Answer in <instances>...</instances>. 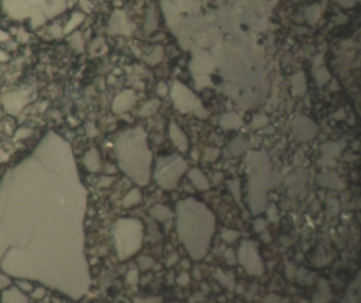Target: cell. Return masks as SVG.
Here are the masks:
<instances>
[{
  "label": "cell",
  "mask_w": 361,
  "mask_h": 303,
  "mask_svg": "<svg viewBox=\"0 0 361 303\" xmlns=\"http://www.w3.org/2000/svg\"><path fill=\"white\" fill-rule=\"evenodd\" d=\"M177 232L194 260H201L210 247L215 230L214 214L206 205L194 198L178 201Z\"/></svg>",
  "instance_id": "cell-1"
},
{
  "label": "cell",
  "mask_w": 361,
  "mask_h": 303,
  "mask_svg": "<svg viewBox=\"0 0 361 303\" xmlns=\"http://www.w3.org/2000/svg\"><path fill=\"white\" fill-rule=\"evenodd\" d=\"M121 168L137 184L146 185L149 179L151 152L147 147L146 134L138 127L128 131L118 143Z\"/></svg>",
  "instance_id": "cell-2"
},
{
  "label": "cell",
  "mask_w": 361,
  "mask_h": 303,
  "mask_svg": "<svg viewBox=\"0 0 361 303\" xmlns=\"http://www.w3.org/2000/svg\"><path fill=\"white\" fill-rule=\"evenodd\" d=\"M249 206L251 213L263 212L267 206L266 193L271 187V169L268 157L262 152L249 156Z\"/></svg>",
  "instance_id": "cell-3"
},
{
  "label": "cell",
  "mask_w": 361,
  "mask_h": 303,
  "mask_svg": "<svg viewBox=\"0 0 361 303\" xmlns=\"http://www.w3.org/2000/svg\"><path fill=\"white\" fill-rule=\"evenodd\" d=\"M143 227L140 221L136 219H122L114 227V242L118 256L126 260L135 255L142 245Z\"/></svg>",
  "instance_id": "cell-4"
},
{
  "label": "cell",
  "mask_w": 361,
  "mask_h": 303,
  "mask_svg": "<svg viewBox=\"0 0 361 303\" xmlns=\"http://www.w3.org/2000/svg\"><path fill=\"white\" fill-rule=\"evenodd\" d=\"M187 164L181 157L172 155L160 158L157 162L155 177L157 183L164 190H172L186 171Z\"/></svg>",
  "instance_id": "cell-5"
},
{
  "label": "cell",
  "mask_w": 361,
  "mask_h": 303,
  "mask_svg": "<svg viewBox=\"0 0 361 303\" xmlns=\"http://www.w3.org/2000/svg\"><path fill=\"white\" fill-rule=\"evenodd\" d=\"M238 261L251 276H262L265 271L261 256L258 255L255 245L250 241L242 243L238 249Z\"/></svg>",
  "instance_id": "cell-6"
},
{
  "label": "cell",
  "mask_w": 361,
  "mask_h": 303,
  "mask_svg": "<svg viewBox=\"0 0 361 303\" xmlns=\"http://www.w3.org/2000/svg\"><path fill=\"white\" fill-rule=\"evenodd\" d=\"M293 129L295 136L301 140L312 139L317 133L316 125L306 118H300L299 120L295 121L293 124Z\"/></svg>",
  "instance_id": "cell-7"
},
{
  "label": "cell",
  "mask_w": 361,
  "mask_h": 303,
  "mask_svg": "<svg viewBox=\"0 0 361 303\" xmlns=\"http://www.w3.org/2000/svg\"><path fill=\"white\" fill-rule=\"evenodd\" d=\"M2 303H29L26 294L17 287L5 290L1 295Z\"/></svg>",
  "instance_id": "cell-8"
},
{
  "label": "cell",
  "mask_w": 361,
  "mask_h": 303,
  "mask_svg": "<svg viewBox=\"0 0 361 303\" xmlns=\"http://www.w3.org/2000/svg\"><path fill=\"white\" fill-rule=\"evenodd\" d=\"M170 134L173 142H174V144L179 151L184 152L187 150V148H189V141H187L185 134L177 126V124L175 123L171 124Z\"/></svg>",
  "instance_id": "cell-9"
},
{
  "label": "cell",
  "mask_w": 361,
  "mask_h": 303,
  "mask_svg": "<svg viewBox=\"0 0 361 303\" xmlns=\"http://www.w3.org/2000/svg\"><path fill=\"white\" fill-rule=\"evenodd\" d=\"M134 102L135 97L133 93L131 91H126L115 99L113 103V111L118 114L124 113L134 105Z\"/></svg>",
  "instance_id": "cell-10"
},
{
  "label": "cell",
  "mask_w": 361,
  "mask_h": 303,
  "mask_svg": "<svg viewBox=\"0 0 361 303\" xmlns=\"http://www.w3.org/2000/svg\"><path fill=\"white\" fill-rule=\"evenodd\" d=\"M318 183L323 187L334 188V189H341L342 182L335 173H323L320 176H318Z\"/></svg>",
  "instance_id": "cell-11"
},
{
  "label": "cell",
  "mask_w": 361,
  "mask_h": 303,
  "mask_svg": "<svg viewBox=\"0 0 361 303\" xmlns=\"http://www.w3.org/2000/svg\"><path fill=\"white\" fill-rule=\"evenodd\" d=\"M150 214L155 220L160 221V222L169 221L173 218V216H174V214H173V212L170 210V209L163 205L154 206L150 209Z\"/></svg>",
  "instance_id": "cell-12"
},
{
  "label": "cell",
  "mask_w": 361,
  "mask_h": 303,
  "mask_svg": "<svg viewBox=\"0 0 361 303\" xmlns=\"http://www.w3.org/2000/svg\"><path fill=\"white\" fill-rule=\"evenodd\" d=\"M189 177L193 182V184L195 185V187L197 188L198 190L200 191H206L209 189V183L207 178L205 177V175L201 173L199 170L197 169H193L190 173H189Z\"/></svg>",
  "instance_id": "cell-13"
},
{
  "label": "cell",
  "mask_w": 361,
  "mask_h": 303,
  "mask_svg": "<svg viewBox=\"0 0 361 303\" xmlns=\"http://www.w3.org/2000/svg\"><path fill=\"white\" fill-rule=\"evenodd\" d=\"M331 299V293L325 281H321L319 284V293L314 296L312 303H327Z\"/></svg>",
  "instance_id": "cell-14"
},
{
  "label": "cell",
  "mask_w": 361,
  "mask_h": 303,
  "mask_svg": "<svg viewBox=\"0 0 361 303\" xmlns=\"http://www.w3.org/2000/svg\"><path fill=\"white\" fill-rule=\"evenodd\" d=\"M242 122L235 114H229L223 116L220 120V125L222 128L225 129H232V128H238L241 126Z\"/></svg>",
  "instance_id": "cell-15"
},
{
  "label": "cell",
  "mask_w": 361,
  "mask_h": 303,
  "mask_svg": "<svg viewBox=\"0 0 361 303\" xmlns=\"http://www.w3.org/2000/svg\"><path fill=\"white\" fill-rule=\"evenodd\" d=\"M85 165L88 168L89 171L96 172L100 168V161H99V155L97 150L92 149L89 153L85 157Z\"/></svg>",
  "instance_id": "cell-16"
},
{
  "label": "cell",
  "mask_w": 361,
  "mask_h": 303,
  "mask_svg": "<svg viewBox=\"0 0 361 303\" xmlns=\"http://www.w3.org/2000/svg\"><path fill=\"white\" fill-rule=\"evenodd\" d=\"M141 200V193L138 189H133L129 192L123 199V207L131 208L137 204H139Z\"/></svg>",
  "instance_id": "cell-17"
},
{
  "label": "cell",
  "mask_w": 361,
  "mask_h": 303,
  "mask_svg": "<svg viewBox=\"0 0 361 303\" xmlns=\"http://www.w3.org/2000/svg\"><path fill=\"white\" fill-rule=\"evenodd\" d=\"M138 264H139V267H140L141 270L146 271V270L154 268L155 261H154L153 258L147 257V256H143V257H140L138 259Z\"/></svg>",
  "instance_id": "cell-18"
},
{
  "label": "cell",
  "mask_w": 361,
  "mask_h": 303,
  "mask_svg": "<svg viewBox=\"0 0 361 303\" xmlns=\"http://www.w3.org/2000/svg\"><path fill=\"white\" fill-rule=\"evenodd\" d=\"M245 149H246V143H245V141H243L240 138L235 139L232 143H231V146H230V151H231V154H232V155L242 154L243 152L245 151Z\"/></svg>",
  "instance_id": "cell-19"
},
{
  "label": "cell",
  "mask_w": 361,
  "mask_h": 303,
  "mask_svg": "<svg viewBox=\"0 0 361 303\" xmlns=\"http://www.w3.org/2000/svg\"><path fill=\"white\" fill-rule=\"evenodd\" d=\"M215 277L217 278L223 285H226V286L229 288V290H233V288H234V282H233V280H232V279H230V278L226 275V273H225V272H222L220 269H217V270H216Z\"/></svg>",
  "instance_id": "cell-20"
},
{
  "label": "cell",
  "mask_w": 361,
  "mask_h": 303,
  "mask_svg": "<svg viewBox=\"0 0 361 303\" xmlns=\"http://www.w3.org/2000/svg\"><path fill=\"white\" fill-rule=\"evenodd\" d=\"M158 106H159V102H156V101H155V102L147 103L146 105H144L141 108L140 116L141 117H148V116H150V114H153L156 112Z\"/></svg>",
  "instance_id": "cell-21"
},
{
  "label": "cell",
  "mask_w": 361,
  "mask_h": 303,
  "mask_svg": "<svg viewBox=\"0 0 361 303\" xmlns=\"http://www.w3.org/2000/svg\"><path fill=\"white\" fill-rule=\"evenodd\" d=\"M322 150H323V154L326 155V156H337L339 154V151H340V149L338 148L337 144H333V143H327L325 144V146L322 147Z\"/></svg>",
  "instance_id": "cell-22"
},
{
  "label": "cell",
  "mask_w": 361,
  "mask_h": 303,
  "mask_svg": "<svg viewBox=\"0 0 361 303\" xmlns=\"http://www.w3.org/2000/svg\"><path fill=\"white\" fill-rule=\"evenodd\" d=\"M70 44L71 46L75 48L78 51H82L83 50V41H82V38L81 34L79 33H74L73 35L70 38Z\"/></svg>",
  "instance_id": "cell-23"
},
{
  "label": "cell",
  "mask_w": 361,
  "mask_h": 303,
  "mask_svg": "<svg viewBox=\"0 0 361 303\" xmlns=\"http://www.w3.org/2000/svg\"><path fill=\"white\" fill-rule=\"evenodd\" d=\"M238 236H240V233H238L237 231H234V230H223V232H222L223 240L227 241L228 243L234 242Z\"/></svg>",
  "instance_id": "cell-24"
},
{
  "label": "cell",
  "mask_w": 361,
  "mask_h": 303,
  "mask_svg": "<svg viewBox=\"0 0 361 303\" xmlns=\"http://www.w3.org/2000/svg\"><path fill=\"white\" fill-rule=\"evenodd\" d=\"M126 280H127V282H128L129 284L136 285L137 283L139 282V272H138V270L135 269V268L129 270V271H128V273H127V278H126Z\"/></svg>",
  "instance_id": "cell-25"
},
{
  "label": "cell",
  "mask_w": 361,
  "mask_h": 303,
  "mask_svg": "<svg viewBox=\"0 0 361 303\" xmlns=\"http://www.w3.org/2000/svg\"><path fill=\"white\" fill-rule=\"evenodd\" d=\"M134 303H162V297H147V298H136Z\"/></svg>",
  "instance_id": "cell-26"
},
{
  "label": "cell",
  "mask_w": 361,
  "mask_h": 303,
  "mask_svg": "<svg viewBox=\"0 0 361 303\" xmlns=\"http://www.w3.org/2000/svg\"><path fill=\"white\" fill-rule=\"evenodd\" d=\"M218 155H219V150L218 149H209L206 152L205 158L209 161H213L216 157H218Z\"/></svg>",
  "instance_id": "cell-27"
},
{
  "label": "cell",
  "mask_w": 361,
  "mask_h": 303,
  "mask_svg": "<svg viewBox=\"0 0 361 303\" xmlns=\"http://www.w3.org/2000/svg\"><path fill=\"white\" fill-rule=\"evenodd\" d=\"M229 187L231 191H232L233 195L236 197L237 201H240V185H238L236 180H233V182L229 183Z\"/></svg>",
  "instance_id": "cell-28"
},
{
  "label": "cell",
  "mask_w": 361,
  "mask_h": 303,
  "mask_svg": "<svg viewBox=\"0 0 361 303\" xmlns=\"http://www.w3.org/2000/svg\"><path fill=\"white\" fill-rule=\"evenodd\" d=\"M265 302H266V303H288L289 301H288V299L281 298V297H279V296H276V295H270L269 297H267V298H266Z\"/></svg>",
  "instance_id": "cell-29"
},
{
  "label": "cell",
  "mask_w": 361,
  "mask_h": 303,
  "mask_svg": "<svg viewBox=\"0 0 361 303\" xmlns=\"http://www.w3.org/2000/svg\"><path fill=\"white\" fill-rule=\"evenodd\" d=\"M189 282H190V276H189V273H186V272L181 273V275H180V276L177 278V283H178L179 285H183V286H185V285L189 284Z\"/></svg>",
  "instance_id": "cell-30"
},
{
  "label": "cell",
  "mask_w": 361,
  "mask_h": 303,
  "mask_svg": "<svg viewBox=\"0 0 361 303\" xmlns=\"http://www.w3.org/2000/svg\"><path fill=\"white\" fill-rule=\"evenodd\" d=\"M32 297L35 299H41L45 296V290L42 287H36L32 291Z\"/></svg>",
  "instance_id": "cell-31"
},
{
  "label": "cell",
  "mask_w": 361,
  "mask_h": 303,
  "mask_svg": "<svg viewBox=\"0 0 361 303\" xmlns=\"http://www.w3.org/2000/svg\"><path fill=\"white\" fill-rule=\"evenodd\" d=\"M10 283H11L10 279L5 275H3V273L0 272V290H3V288L8 287Z\"/></svg>",
  "instance_id": "cell-32"
},
{
  "label": "cell",
  "mask_w": 361,
  "mask_h": 303,
  "mask_svg": "<svg viewBox=\"0 0 361 303\" xmlns=\"http://www.w3.org/2000/svg\"><path fill=\"white\" fill-rule=\"evenodd\" d=\"M266 228V222L262 219L256 220L254 223V229L256 232H262L263 230Z\"/></svg>",
  "instance_id": "cell-33"
},
{
  "label": "cell",
  "mask_w": 361,
  "mask_h": 303,
  "mask_svg": "<svg viewBox=\"0 0 361 303\" xmlns=\"http://www.w3.org/2000/svg\"><path fill=\"white\" fill-rule=\"evenodd\" d=\"M225 258L229 264H235L236 260H235V256H234V252L232 249H228L225 252Z\"/></svg>",
  "instance_id": "cell-34"
},
{
  "label": "cell",
  "mask_w": 361,
  "mask_h": 303,
  "mask_svg": "<svg viewBox=\"0 0 361 303\" xmlns=\"http://www.w3.org/2000/svg\"><path fill=\"white\" fill-rule=\"evenodd\" d=\"M19 287H20V291H23V292H32L33 291L32 285L28 282H20Z\"/></svg>",
  "instance_id": "cell-35"
},
{
  "label": "cell",
  "mask_w": 361,
  "mask_h": 303,
  "mask_svg": "<svg viewBox=\"0 0 361 303\" xmlns=\"http://www.w3.org/2000/svg\"><path fill=\"white\" fill-rule=\"evenodd\" d=\"M111 182H112V179L110 177H103L102 179L100 180L99 186L100 187H108V186H110Z\"/></svg>",
  "instance_id": "cell-36"
},
{
  "label": "cell",
  "mask_w": 361,
  "mask_h": 303,
  "mask_svg": "<svg viewBox=\"0 0 361 303\" xmlns=\"http://www.w3.org/2000/svg\"><path fill=\"white\" fill-rule=\"evenodd\" d=\"M177 261H178V257H177V255H172V256L168 259V261H167V266H168V267H171V266H172V265H174Z\"/></svg>",
  "instance_id": "cell-37"
},
{
  "label": "cell",
  "mask_w": 361,
  "mask_h": 303,
  "mask_svg": "<svg viewBox=\"0 0 361 303\" xmlns=\"http://www.w3.org/2000/svg\"><path fill=\"white\" fill-rule=\"evenodd\" d=\"M172 303H178V302H172Z\"/></svg>",
  "instance_id": "cell-38"
}]
</instances>
